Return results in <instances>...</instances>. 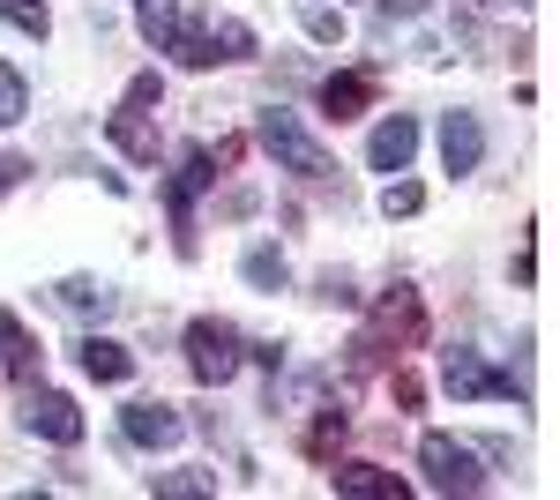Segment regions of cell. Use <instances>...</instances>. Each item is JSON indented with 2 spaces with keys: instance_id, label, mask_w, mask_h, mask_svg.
<instances>
[{
  "instance_id": "obj_6",
  "label": "cell",
  "mask_w": 560,
  "mask_h": 500,
  "mask_svg": "<svg viewBox=\"0 0 560 500\" xmlns=\"http://www.w3.org/2000/svg\"><path fill=\"white\" fill-rule=\"evenodd\" d=\"M210 179H217V165L202 158V150H187V158H179V172L165 179V209H173V247L179 254H195V195H202Z\"/></svg>"
},
{
  "instance_id": "obj_7",
  "label": "cell",
  "mask_w": 560,
  "mask_h": 500,
  "mask_svg": "<svg viewBox=\"0 0 560 500\" xmlns=\"http://www.w3.org/2000/svg\"><path fill=\"white\" fill-rule=\"evenodd\" d=\"M23 433H38L52 449H75L83 441V411H75V396H60V388H31L23 396Z\"/></svg>"
},
{
  "instance_id": "obj_9",
  "label": "cell",
  "mask_w": 560,
  "mask_h": 500,
  "mask_svg": "<svg viewBox=\"0 0 560 500\" xmlns=\"http://www.w3.org/2000/svg\"><path fill=\"white\" fill-rule=\"evenodd\" d=\"M411 158H419V120H411V113H388V120L374 127V142H366V165L374 172H411Z\"/></svg>"
},
{
  "instance_id": "obj_31",
  "label": "cell",
  "mask_w": 560,
  "mask_h": 500,
  "mask_svg": "<svg viewBox=\"0 0 560 500\" xmlns=\"http://www.w3.org/2000/svg\"><path fill=\"white\" fill-rule=\"evenodd\" d=\"M23 172H31V165H23V158H0V195H8V187H15Z\"/></svg>"
},
{
  "instance_id": "obj_3",
  "label": "cell",
  "mask_w": 560,
  "mask_h": 500,
  "mask_svg": "<svg viewBox=\"0 0 560 500\" xmlns=\"http://www.w3.org/2000/svg\"><path fill=\"white\" fill-rule=\"evenodd\" d=\"M419 329H427V314H419V292H411V284H388L382 306H374V329L351 344V359H359V367H374L388 344H419Z\"/></svg>"
},
{
  "instance_id": "obj_29",
  "label": "cell",
  "mask_w": 560,
  "mask_h": 500,
  "mask_svg": "<svg viewBox=\"0 0 560 500\" xmlns=\"http://www.w3.org/2000/svg\"><path fill=\"white\" fill-rule=\"evenodd\" d=\"M224 217H255V187H232L224 195Z\"/></svg>"
},
{
  "instance_id": "obj_1",
  "label": "cell",
  "mask_w": 560,
  "mask_h": 500,
  "mask_svg": "<svg viewBox=\"0 0 560 500\" xmlns=\"http://www.w3.org/2000/svg\"><path fill=\"white\" fill-rule=\"evenodd\" d=\"M255 142L277 158V172H292V179H306V187H322V179L337 172V158H329V150L300 127V113H284V105L255 113Z\"/></svg>"
},
{
  "instance_id": "obj_25",
  "label": "cell",
  "mask_w": 560,
  "mask_h": 500,
  "mask_svg": "<svg viewBox=\"0 0 560 500\" xmlns=\"http://www.w3.org/2000/svg\"><path fill=\"white\" fill-rule=\"evenodd\" d=\"M419 209H427V187H411V179H388L382 217H419Z\"/></svg>"
},
{
  "instance_id": "obj_4",
  "label": "cell",
  "mask_w": 560,
  "mask_h": 500,
  "mask_svg": "<svg viewBox=\"0 0 560 500\" xmlns=\"http://www.w3.org/2000/svg\"><path fill=\"white\" fill-rule=\"evenodd\" d=\"M419 470H427L433 493H486V470L464 441H448V433H427L419 441Z\"/></svg>"
},
{
  "instance_id": "obj_8",
  "label": "cell",
  "mask_w": 560,
  "mask_h": 500,
  "mask_svg": "<svg viewBox=\"0 0 560 500\" xmlns=\"http://www.w3.org/2000/svg\"><path fill=\"white\" fill-rule=\"evenodd\" d=\"M179 433H187L179 404H128V411H120V441H128V449H173Z\"/></svg>"
},
{
  "instance_id": "obj_5",
  "label": "cell",
  "mask_w": 560,
  "mask_h": 500,
  "mask_svg": "<svg viewBox=\"0 0 560 500\" xmlns=\"http://www.w3.org/2000/svg\"><path fill=\"white\" fill-rule=\"evenodd\" d=\"M441 388H448V396H464V404H478V396L523 404V381L516 374H493L478 351H448V359H441Z\"/></svg>"
},
{
  "instance_id": "obj_32",
  "label": "cell",
  "mask_w": 560,
  "mask_h": 500,
  "mask_svg": "<svg viewBox=\"0 0 560 500\" xmlns=\"http://www.w3.org/2000/svg\"><path fill=\"white\" fill-rule=\"evenodd\" d=\"M486 8H509V0H486Z\"/></svg>"
},
{
  "instance_id": "obj_26",
  "label": "cell",
  "mask_w": 560,
  "mask_h": 500,
  "mask_svg": "<svg viewBox=\"0 0 560 500\" xmlns=\"http://www.w3.org/2000/svg\"><path fill=\"white\" fill-rule=\"evenodd\" d=\"M306 38L337 45V38H345V8H329V0H322V8H306Z\"/></svg>"
},
{
  "instance_id": "obj_20",
  "label": "cell",
  "mask_w": 560,
  "mask_h": 500,
  "mask_svg": "<svg viewBox=\"0 0 560 500\" xmlns=\"http://www.w3.org/2000/svg\"><path fill=\"white\" fill-rule=\"evenodd\" d=\"M150 493H158V500H210L217 478H210V470H158Z\"/></svg>"
},
{
  "instance_id": "obj_14",
  "label": "cell",
  "mask_w": 560,
  "mask_h": 500,
  "mask_svg": "<svg viewBox=\"0 0 560 500\" xmlns=\"http://www.w3.org/2000/svg\"><path fill=\"white\" fill-rule=\"evenodd\" d=\"M75 367H83L90 381H128L135 374V351H128V344H113V336H83V344H75Z\"/></svg>"
},
{
  "instance_id": "obj_12",
  "label": "cell",
  "mask_w": 560,
  "mask_h": 500,
  "mask_svg": "<svg viewBox=\"0 0 560 500\" xmlns=\"http://www.w3.org/2000/svg\"><path fill=\"white\" fill-rule=\"evenodd\" d=\"M0 359H8V374L23 381V388H31V381H38V367H45L38 336L23 329V322H15V314H8V306H0Z\"/></svg>"
},
{
  "instance_id": "obj_18",
  "label": "cell",
  "mask_w": 560,
  "mask_h": 500,
  "mask_svg": "<svg viewBox=\"0 0 560 500\" xmlns=\"http://www.w3.org/2000/svg\"><path fill=\"white\" fill-rule=\"evenodd\" d=\"M165 53H173L179 68H217V38L202 31V23H187V15H179V31H173V45H165Z\"/></svg>"
},
{
  "instance_id": "obj_19",
  "label": "cell",
  "mask_w": 560,
  "mask_h": 500,
  "mask_svg": "<svg viewBox=\"0 0 560 500\" xmlns=\"http://www.w3.org/2000/svg\"><path fill=\"white\" fill-rule=\"evenodd\" d=\"M135 31L165 53V45H173V31H179V0H135Z\"/></svg>"
},
{
  "instance_id": "obj_27",
  "label": "cell",
  "mask_w": 560,
  "mask_h": 500,
  "mask_svg": "<svg viewBox=\"0 0 560 500\" xmlns=\"http://www.w3.org/2000/svg\"><path fill=\"white\" fill-rule=\"evenodd\" d=\"M128 105H135V113H150V105H158V75H135V83H128Z\"/></svg>"
},
{
  "instance_id": "obj_24",
  "label": "cell",
  "mask_w": 560,
  "mask_h": 500,
  "mask_svg": "<svg viewBox=\"0 0 560 500\" xmlns=\"http://www.w3.org/2000/svg\"><path fill=\"white\" fill-rule=\"evenodd\" d=\"M210 38L224 45V53H217V60H255V31H247V23H240V15H224V23H217Z\"/></svg>"
},
{
  "instance_id": "obj_23",
  "label": "cell",
  "mask_w": 560,
  "mask_h": 500,
  "mask_svg": "<svg viewBox=\"0 0 560 500\" xmlns=\"http://www.w3.org/2000/svg\"><path fill=\"white\" fill-rule=\"evenodd\" d=\"M23 113H31V90H23V75H15L8 60H0V127H15Z\"/></svg>"
},
{
  "instance_id": "obj_16",
  "label": "cell",
  "mask_w": 560,
  "mask_h": 500,
  "mask_svg": "<svg viewBox=\"0 0 560 500\" xmlns=\"http://www.w3.org/2000/svg\"><path fill=\"white\" fill-rule=\"evenodd\" d=\"M52 299H60L68 314H97V322H105V314H120V292H113V284H97V277H60Z\"/></svg>"
},
{
  "instance_id": "obj_2",
  "label": "cell",
  "mask_w": 560,
  "mask_h": 500,
  "mask_svg": "<svg viewBox=\"0 0 560 500\" xmlns=\"http://www.w3.org/2000/svg\"><path fill=\"white\" fill-rule=\"evenodd\" d=\"M187 367H195V381L224 388V381H232L240 367H247V336L232 329V322H217V314L187 322Z\"/></svg>"
},
{
  "instance_id": "obj_11",
  "label": "cell",
  "mask_w": 560,
  "mask_h": 500,
  "mask_svg": "<svg viewBox=\"0 0 560 500\" xmlns=\"http://www.w3.org/2000/svg\"><path fill=\"white\" fill-rule=\"evenodd\" d=\"M329 486H337L345 500H404V493H411V486H404L396 470H382V463H337Z\"/></svg>"
},
{
  "instance_id": "obj_13",
  "label": "cell",
  "mask_w": 560,
  "mask_h": 500,
  "mask_svg": "<svg viewBox=\"0 0 560 500\" xmlns=\"http://www.w3.org/2000/svg\"><path fill=\"white\" fill-rule=\"evenodd\" d=\"M366 105H374V75H366V68H351V75H329V83H322V113H329V120H359Z\"/></svg>"
},
{
  "instance_id": "obj_22",
  "label": "cell",
  "mask_w": 560,
  "mask_h": 500,
  "mask_svg": "<svg viewBox=\"0 0 560 500\" xmlns=\"http://www.w3.org/2000/svg\"><path fill=\"white\" fill-rule=\"evenodd\" d=\"M0 15L23 31V38H45L52 31V15H45V0H0Z\"/></svg>"
},
{
  "instance_id": "obj_30",
  "label": "cell",
  "mask_w": 560,
  "mask_h": 500,
  "mask_svg": "<svg viewBox=\"0 0 560 500\" xmlns=\"http://www.w3.org/2000/svg\"><path fill=\"white\" fill-rule=\"evenodd\" d=\"M374 8H382V15H404V23H411V15H427V0H374Z\"/></svg>"
},
{
  "instance_id": "obj_10",
  "label": "cell",
  "mask_w": 560,
  "mask_h": 500,
  "mask_svg": "<svg viewBox=\"0 0 560 500\" xmlns=\"http://www.w3.org/2000/svg\"><path fill=\"white\" fill-rule=\"evenodd\" d=\"M441 165L456 172V179L486 165V127H478V113H441Z\"/></svg>"
},
{
  "instance_id": "obj_21",
  "label": "cell",
  "mask_w": 560,
  "mask_h": 500,
  "mask_svg": "<svg viewBox=\"0 0 560 500\" xmlns=\"http://www.w3.org/2000/svg\"><path fill=\"white\" fill-rule=\"evenodd\" d=\"M345 426H351L345 404H329V411L306 426V456H314V463H329V456H337V441H345Z\"/></svg>"
},
{
  "instance_id": "obj_28",
  "label": "cell",
  "mask_w": 560,
  "mask_h": 500,
  "mask_svg": "<svg viewBox=\"0 0 560 500\" xmlns=\"http://www.w3.org/2000/svg\"><path fill=\"white\" fill-rule=\"evenodd\" d=\"M419 396H427V381H419V374H396V404H404V411H419Z\"/></svg>"
},
{
  "instance_id": "obj_17",
  "label": "cell",
  "mask_w": 560,
  "mask_h": 500,
  "mask_svg": "<svg viewBox=\"0 0 560 500\" xmlns=\"http://www.w3.org/2000/svg\"><path fill=\"white\" fill-rule=\"evenodd\" d=\"M240 277H247L255 292H284V284H292V261H284V247H269V240H261V247H247Z\"/></svg>"
},
{
  "instance_id": "obj_15",
  "label": "cell",
  "mask_w": 560,
  "mask_h": 500,
  "mask_svg": "<svg viewBox=\"0 0 560 500\" xmlns=\"http://www.w3.org/2000/svg\"><path fill=\"white\" fill-rule=\"evenodd\" d=\"M105 135H113V150H120V158H135V165H158V135H150V120H142L135 105H120V113L105 120Z\"/></svg>"
}]
</instances>
